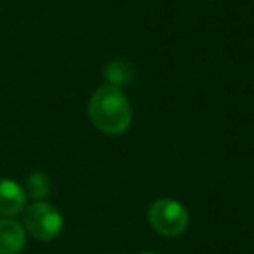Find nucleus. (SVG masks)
Returning <instances> with one entry per match:
<instances>
[{
    "label": "nucleus",
    "instance_id": "7ed1b4c3",
    "mask_svg": "<svg viewBox=\"0 0 254 254\" xmlns=\"http://www.w3.org/2000/svg\"><path fill=\"white\" fill-rule=\"evenodd\" d=\"M23 226L33 239L40 242H49L63 232V216L51 202L37 200L26 207L23 216Z\"/></svg>",
    "mask_w": 254,
    "mask_h": 254
},
{
    "label": "nucleus",
    "instance_id": "6e6552de",
    "mask_svg": "<svg viewBox=\"0 0 254 254\" xmlns=\"http://www.w3.org/2000/svg\"><path fill=\"white\" fill-rule=\"evenodd\" d=\"M139 254H157V253H153V251H143V253H139Z\"/></svg>",
    "mask_w": 254,
    "mask_h": 254
},
{
    "label": "nucleus",
    "instance_id": "f03ea898",
    "mask_svg": "<svg viewBox=\"0 0 254 254\" xmlns=\"http://www.w3.org/2000/svg\"><path fill=\"white\" fill-rule=\"evenodd\" d=\"M148 223L159 235L174 239L187 232L190 216L183 204L173 198H157L148 207Z\"/></svg>",
    "mask_w": 254,
    "mask_h": 254
},
{
    "label": "nucleus",
    "instance_id": "423d86ee",
    "mask_svg": "<svg viewBox=\"0 0 254 254\" xmlns=\"http://www.w3.org/2000/svg\"><path fill=\"white\" fill-rule=\"evenodd\" d=\"M26 193L33 197L35 200H44L51 193V183L49 178L40 171H35L26 180Z\"/></svg>",
    "mask_w": 254,
    "mask_h": 254
},
{
    "label": "nucleus",
    "instance_id": "20e7f679",
    "mask_svg": "<svg viewBox=\"0 0 254 254\" xmlns=\"http://www.w3.org/2000/svg\"><path fill=\"white\" fill-rule=\"evenodd\" d=\"M26 190L14 180L0 178V214L4 218H12L25 211Z\"/></svg>",
    "mask_w": 254,
    "mask_h": 254
},
{
    "label": "nucleus",
    "instance_id": "39448f33",
    "mask_svg": "<svg viewBox=\"0 0 254 254\" xmlns=\"http://www.w3.org/2000/svg\"><path fill=\"white\" fill-rule=\"evenodd\" d=\"M25 246V226L12 218H0V254H19Z\"/></svg>",
    "mask_w": 254,
    "mask_h": 254
},
{
    "label": "nucleus",
    "instance_id": "0eeeda50",
    "mask_svg": "<svg viewBox=\"0 0 254 254\" xmlns=\"http://www.w3.org/2000/svg\"><path fill=\"white\" fill-rule=\"evenodd\" d=\"M105 77L108 80V84L112 85H120L127 84V82L132 78V71H131V66L124 61H112L108 66L105 68Z\"/></svg>",
    "mask_w": 254,
    "mask_h": 254
},
{
    "label": "nucleus",
    "instance_id": "f257e3e1",
    "mask_svg": "<svg viewBox=\"0 0 254 254\" xmlns=\"http://www.w3.org/2000/svg\"><path fill=\"white\" fill-rule=\"evenodd\" d=\"M87 115L99 132L119 136L131 127L132 106L122 89L105 84L92 92L87 105Z\"/></svg>",
    "mask_w": 254,
    "mask_h": 254
}]
</instances>
